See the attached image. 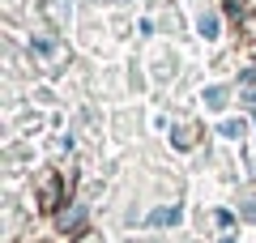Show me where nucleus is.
Instances as JSON below:
<instances>
[{
	"label": "nucleus",
	"mask_w": 256,
	"mask_h": 243,
	"mask_svg": "<svg viewBox=\"0 0 256 243\" xmlns=\"http://www.w3.org/2000/svg\"><path fill=\"white\" fill-rule=\"evenodd\" d=\"M244 218H248V222H256V200H248V205H244Z\"/></svg>",
	"instance_id": "nucleus-5"
},
{
	"label": "nucleus",
	"mask_w": 256,
	"mask_h": 243,
	"mask_svg": "<svg viewBox=\"0 0 256 243\" xmlns=\"http://www.w3.org/2000/svg\"><path fill=\"white\" fill-rule=\"evenodd\" d=\"M218 132H222V136H239V132H244V124H239V120H222Z\"/></svg>",
	"instance_id": "nucleus-4"
},
{
	"label": "nucleus",
	"mask_w": 256,
	"mask_h": 243,
	"mask_svg": "<svg viewBox=\"0 0 256 243\" xmlns=\"http://www.w3.org/2000/svg\"><path fill=\"white\" fill-rule=\"evenodd\" d=\"M201 98H205V107H210V111H222V107H226V90H222V86H210Z\"/></svg>",
	"instance_id": "nucleus-3"
},
{
	"label": "nucleus",
	"mask_w": 256,
	"mask_h": 243,
	"mask_svg": "<svg viewBox=\"0 0 256 243\" xmlns=\"http://www.w3.org/2000/svg\"><path fill=\"white\" fill-rule=\"evenodd\" d=\"M196 30H201V38H218V34H222L218 13H201V18H196Z\"/></svg>",
	"instance_id": "nucleus-2"
},
{
	"label": "nucleus",
	"mask_w": 256,
	"mask_h": 243,
	"mask_svg": "<svg viewBox=\"0 0 256 243\" xmlns=\"http://www.w3.org/2000/svg\"><path fill=\"white\" fill-rule=\"evenodd\" d=\"M180 205H162V209H154V214H150V226H175L180 222Z\"/></svg>",
	"instance_id": "nucleus-1"
}]
</instances>
